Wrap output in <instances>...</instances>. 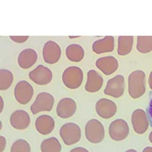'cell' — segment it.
I'll list each match as a JSON object with an SVG mask.
<instances>
[{
    "label": "cell",
    "instance_id": "cell-18",
    "mask_svg": "<svg viewBox=\"0 0 152 152\" xmlns=\"http://www.w3.org/2000/svg\"><path fill=\"white\" fill-rule=\"evenodd\" d=\"M37 59V56H19L18 58V63L21 68L27 69L35 63Z\"/></svg>",
    "mask_w": 152,
    "mask_h": 152
},
{
    "label": "cell",
    "instance_id": "cell-14",
    "mask_svg": "<svg viewBox=\"0 0 152 152\" xmlns=\"http://www.w3.org/2000/svg\"><path fill=\"white\" fill-rule=\"evenodd\" d=\"M41 150V152H61V146L57 138L52 137L42 141Z\"/></svg>",
    "mask_w": 152,
    "mask_h": 152
},
{
    "label": "cell",
    "instance_id": "cell-1",
    "mask_svg": "<svg viewBox=\"0 0 152 152\" xmlns=\"http://www.w3.org/2000/svg\"><path fill=\"white\" fill-rule=\"evenodd\" d=\"M86 138L90 142L96 144L101 142L105 135L104 126L97 119H92L86 124L85 129Z\"/></svg>",
    "mask_w": 152,
    "mask_h": 152
},
{
    "label": "cell",
    "instance_id": "cell-21",
    "mask_svg": "<svg viewBox=\"0 0 152 152\" xmlns=\"http://www.w3.org/2000/svg\"><path fill=\"white\" fill-rule=\"evenodd\" d=\"M69 152H89V151L85 148L78 147L72 149Z\"/></svg>",
    "mask_w": 152,
    "mask_h": 152
},
{
    "label": "cell",
    "instance_id": "cell-12",
    "mask_svg": "<svg viewBox=\"0 0 152 152\" xmlns=\"http://www.w3.org/2000/svg\"><path fill=\"white\" fill-rule=\"evenodd\" d=\"M87 80L85 88L87 92L95 93L102 88L103 79L102 77L94 70L89 71L87 74Z\"/></svg>",
    "mask_w": 152,
    "mask_h": 152
},
{
    "label": "cell",
    "instance_id": "cell-24",
    "mask_svg": "<svg viewBox=\"0 0 152 152\" xmlns=\"http://www.w3.org/2000/svg\"><path fill=\"white\" fill-rule=\"evenodd\" d=\"M149 139L150 142L152 143V131L149 134Z\"/></svg>",
    "mask_w": 152,
    "mask_h": 152
},
{
    "label": "cell",
    "instance_id": "cell-22",
    "mask_svg": "<svg viewBox=\"0 0 152 152\" xmlns=\"http://www.w3.org/2000/svg\"><path fill=\"white\" fill-rule=\"evenodd\" d=\"M142 152H152V147H146L144 149Z\"/></svg>",
    "mask_w": 152,
    "mask_h": 152
},
{
    "label": "cell",
    "instance_id": "cell-3",
    "mask_svg": "<svg viewBox=\"0 0 152 152\" xmlns=\"http://www.w3.org/2000/svg\"><path fill=\"white\" fill-rule=\"evenodd\" d=\"M83 74L81 69L75 66L66 69L62 75V80L65 86L69 88L74 89L81 85Z\"/></svg>",
    "mask_w": 152,
    "mask_h": 152
},
{
    "label": "cell",
    "instance_id": "cell-17",
    "mask_svg": "<svg viewBox=\"0 0 152 152\" xmlns=\"http://www.w3.org/2000/svg\"><path fill=\"white\" fill-rule=\"evenodd\" d=\"M10 152H31L30 146L25 140L19 139L13 144Z\"/></svg>",
    "mask_w": 152,
    "mask_h": 152
},
{
    "label": "cell",
    "instance_id": "cell-11",
    "mask_svg": "<svg viewBox=\"0 0 152 152\" xmlns=\"http://www.w3.org/2000/svg\"><path fill=\"white\" fill-rule=\"evenodd\" d=\"M10 122L14 128L18 130H23L29 126L30 123V118L26 111L18 110L11 115Z\"/></svg>",
    "mask_w": 152,
    "mask_h": 152
},
{
    "label": "cell",
    "instance_id": "cell-9",
    "mask_svg": "<svg viewBox=\"0 0 152 152\" xmlns=\"http://www.w3.org/2000/svg\"><path fill=\"white\" fill-rule=\"evenodd\" d=\"M77 104L74 100L69 97L63 98L58 102L57 108V115L63 118H70L75 113Z\"/></svg>",
    "mask_w": 152,
    "mask_h": 152
},
{
    "label": "cell",
    "instance_id": "cell-13",
    "mask_svg": "<svg viewBox=\"0 0 152 152\" xmlns=\"http://www.w3.org/2000/svg\"><path fill=\"white\" fill-rule=\"evenodd\" d=\"M35 127L37 131L43 135L50 133L55 126L53 119L48 115H43L38 117L35 121Z\"/></svg>",
    "mask_w": 152,
    "mask_h": 152
},
{
    "label": "cell",
    "instance_id": "cell-20",
    "mask_svg": "<svg viewBox=\"0 0 152 152\" xmlns=\"http://www.w3.org/2000/svg\"><path fill=\"white\" fill-rule=\"evenodd\" d=\"M6 140L4 137L0 136V152H2L6 145Z\"/></svg>",
    "mask_w": 152,
    "mask_h": 152
},
{
    "label": "cell",
    "instance_id": "cell-7",
    "mask_svg": "<svg viewBox=\"0 0 152 152\" xmlns=\"http://www.w3.org/2000/svg\"><path fill=\"white\" fill-rule=\"evenodd\" d=\"M29 78L36 84L44 85L49 83L52 80L53 74L48 68L42 65H38L29 72Z\"/></svg>",
    "mask_w": 152,
    "mask_h": 152
},
{
    "label": "cell",
    "instance_id": "cell-5",
    "mask_svg": "<svg viewBox=\"0 0 152 152\" xmlns=\"http://www.w3.org/2000/svg\"><path fill=\"white\" fill-rule=\"evenodd\" d=\"M14 93L17 101L21 104H26L28 103L32 98L34 89L28 82L21 80L16 85Z\"/></svg>",
    "mask_w": 152,
    "mask_h": 152
},
{
    "label": "cell",
    "instance_id": "cell-19",
    "mask_svg": "<svg viewBox=\"0 0 152 152\" xmlns=\"http://www.w3.org/2000/svg\"><path fill=\"white\" fill-rule=\"evenodd\" d=\"M146 115L151 126L152 127V90L148 93V101L146 110Z\"/></svg>",
    "mask_w": 152,
    "mask_h": 152
},
{
    "label": "cell",
    "instance_id": "cell-23",
    "mask_svg": "<svg viewBox=\"0 0 152 152\" xmlns=\"http://www.w3.org/2000/svg\"><path fill=\"white\" fill-rule=\"evenodd\" d=\"M0 103H1L0 104L1 105V111H2L3 108V101L2 100V99L1 98H1H0Z\"/></svg>",
    "mask_w": 152,
    "mask_h": 152
},
{
    "label": "cell",
    "instance_id": "cell-15",
    "mask_svg": "<svg viewBox=\"0 0 152 152\" xmlns=\"http://www.w3.org/2000/svg\"><path fill=\"white\" fill-rule=\"evenodd\" d=\"M13 80V74L10 71L2 69L0 70V89L4 91L8 89Z\"/></svg>",
    "mask_w": 152,
    "mask_h": 152
},
{
    "label": "cell",
    "instance_id": "cell-6",
    "mask_svg": "<svg viewBox=\"0 0 152 152\" xmlns=\"http://www.w3.org/2000/svg\"><path fill=\"white\" fill-rule=\"evenodd\" d=\"M129 129L126 123L121 119H117L112 122L109 128L110 138L115 141H121L128 136Z\"/></svg>",
    "mask_w": 152,
    "mask_h": 152
},
{
    "label": "cell",
    "instance_id": "cell-16",
    "mask_svg": "<svg viewBox=\"0 0 152 152\" xmlns=\"http://www.w3.org/2000/svg\"><path fill=\"white\" fill-rule=\"evenodd\" d=\"M96 65L98 68L105 75H110L117 69V64L114 62H99Z\"/></svg>",
    "mask_w": 152,
    "mask_h": 152
},
{
    "label": "cell",
    "instance_id": "cell-25",
    "mask_svg": "<svg viewBox=\"0 0 152 152\" xmlns=\"http://www.w3.org/2000/svg\"><path fill=\"white\" fill-rule=\"evenodd\" d=\"M125 152H137L136 150L133 149H129L127 150Z\"/></svg>",
    "mask_w": 152,
    "mask_h": 152
},
{
    "label": "cell",
    "instance_id": "cell-4",
    "mask_svg": "<svg viewBox=\"0 0 152 152\" xmlns=\"http://www.w3.org/2000/svg\"><path fill=\"white\" fill-rule=\"evenodd\" d=\"M54 102L53 96L45 92L39 94L30 107V110L33 115L42 111H50L52 109Z\"/></svg>",
    "mask_w": 152,
    "mask_h": 152
},
{
    "label": "cell",
    "instance_id": "cell-8",
    "mask_svg": "<svg viewBox=\"0 0 152 152\" xmlns=\"http://www.w3.org/2000/svg\"><path fill=\"white\" fill-rule=\"evenodd\" d=\"M95 109L97 113L100 117L107 119L114 116L117 111V108L115 104L112 100L102 98L96 102Z\"/></svg>",
    "mask_w": 152,
    "mask_h": 152
},
{
    "label": "cell",
    "instance_id": "cell-10",
    "mask_svg": "<svg viewBox=\"0 0 152 152\" xmlns=\"http://www.w3.org/2000/svg\"><path fill=\"white\" fill-rule=\"evenodd\" d=\"M123 80L120 75H117L110 79L104 90V93L115 98L120 97L123 91Z\"/></svg>",
    "mask_w": 152,
    "mask_h": 152
},
{
    "label": "cell",
    "instance_id": "cell-2",
    "mask_svg": "<svg viewBox=\"0 0 152 152\" xmlns=\"http://www.w3.org/2000/svg\"><path fill=\"white\" fill-rule=\"evenodd\" d=\"M59 134L64 144L71 145L78 142L81 137V131L79 126L74 123H68L61 128Z\"/></svg>",
    "mask_w": 152,
    "mask_h": 152
}]
</instances>
